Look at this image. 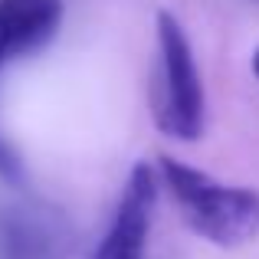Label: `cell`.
<instances>
[{"instance_id":"cell-1","label":"cell","mask_w":259,"mask_h":259,"mask_svg":"<svg viewBox=\"0 0 259 259\" xmlns=\"http://www.w3.org/2000/svg\"><path fill=\"white\" fill-rule=\"evenodd\" d=\"M154 171L158 184L171 190L184 223L200 240L220 249H236L259 236V190L223 184L171 154H161Z\"/></svg>"},{"instance_id":"cell-2","label":"cell","mask_w":259,"mask_h":259,"mask_svg":"<svg viewBox=\"0 0 259 259\" xmlns=\"http://www.w3.org/2000/svg\"><path fill=\"white\" fill-rule=\"evenodd\" d=\"M158 69H154V125L174 141H197L207 125L203 79L187 33L171 10H158Z\"/></svg>"},{"instance_id":"cell-3","label":"cell","mask_w":259,"mask_h":259,"mask_svg":"<svg viewBox=\"0 0 259 259\" xmlns=\"http://www.w3.org/2000/svg\"><path fill=\"white\" fill-rule=\"evenodd\" d=\"M72 227L63 210L43 200H10L0 207V259H66Z\"/></svg>"},{"instance_id":"cell-4","label":"cell","mask_w":259,"mask_h":259,"mask_svg":"<svg viewBox=\"0 0 259 259\" xmlns=\"http://www.w3.org/2000/svg\"><path fill=\"white\" fill-rule=\"evenodd\" d=\"M154 203H158V171L151 161H138L125 181L121 200L115 207L105 236L89 259H145Z\"/></svg>"},{"instance_id":"cell-5","label":"cell","mask_w":259,"mask_h":259,"mask_svg":"<svg viewBox=\"0 0 259 259\" xmlns=\"http://www.w3.org/2000/svg\"><path fill=\"white\" fill-rule=\"evenodd\" d=\"M63 26V0H0V69L53 43Z\"/></svg>"},{"instance_id":"cell-6","label":"cell","mask_w":259,"mask_h":259,"mask_svg":"<svg viewBox=\"0 0 259 259\" xmlns=\"http://www.w3.org/2000/svg\"><path fill=\"white\" fill-rule=\"evenodd\" d=\"M0 177H10V181L20 177V158L4 138H0Z\"/></svg>"},{"instance_id":"cell-7","label":"cell","mask_w":259,"mask_h":259,"mask_svg":"<svg viewBox=\"0 0 259 259\" xmlns=\"http://www.w3.org/2000/svg\"><path fill=\"white\" fill-rule=\"evenodd\" d=\"M249 69H253V76L259 79V46L253 50V56H249Z\"/></svg>"}]
</instances>
